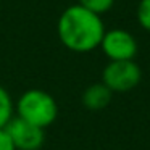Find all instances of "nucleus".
<instances>
[{
  "label": "nucleus",
  "instance_id": "obj_10",
  "mask_svg": "<svg viewBox=\"0 0 150 150\" xmlns=\"http://www.w3.org/2000/svg\"><path fill=\"white\" fill-rule=\"evenodd\" d=\"M0 150H16L5 129H0Z\"/></svg>",
  "mask_w": 150,
  "mask_h": 150
},
{
  "label": "nucleus",
  "instance_id": "obj_3",
  "mask_svg": "<svg viewBox=\"0 0 150 150\" xmlns=\"http://www.w3.org/2000/svg\"><path fill=\"white\" fill-rule=\"evenodd\" d=\"M140 79H142V71L134 60L110 62L102 73V82L111 92L132 91L139 86Z\"/></svg>",
  "mask_w": 150,
  "mask_h": 150
},
{
  "label": "nucleus",
  "instance_id": "obj_4",
  "mask_svg": "<svg viewBox=\"0 0 150 150\" xmlns=\"http://www.w3.org/2000/svg\"><path fill=\"white\" fill-rule=\"evenodd\" d=\"M103 53L110 62H124L134 60L137 55V42L131 33L124 29H111L105 31L103 39L100 42Z\"/></svg>",
  "mask_w": 150,
  "mask_h": 150
},
{
  "label": "nucleus",
  "instance_id": "obj_9",
  "mask_svg": "<svg viewBox=\"0 0 150 150\" xmlns=\"http://www.w3.org/2000/svg\"><path fill=\"white\" fill-rule=\"evenodd\" d=\"M137 21L145 31L150 33V0H140L137 7Z\"/></svg>",
  "mask_w": 150,
  "mask_h": 150
},
{
  "label": "nucleus",
  "instance_id": "obj_1",
  "mask_svg": "<svg viewBox=\"0 0 150 150\" xmlns=\"http://www.w3.org/2000/svg\"><path fill=\"white\" fill-rule=\"evenodd\" d=\"M57 33L60 42L68 50L86 53L100 47L105 26L100 15L92 13L91 10L78 4L68 7L60 15Z\"/></svg>",
  "mask_w": 150,
  "mask_h": 150
},
{
  "label": "nucleus",
  "instance_id": "obj_7",
  "mask_svg": "<svg viewBox=\"0 0 150 150\" xmlns=\"http://www.w3.org/2000/svg\"><path fill=\"white\" fill-rule=\"evenodd\" d=\"M13 100H11L10 94L7 92V89H4L0 86V129H5L10 120L13 118Z\"/></svg>",
  "mask_w": 150,
  "mask_h": 150
},
{
  "label": "nucleus",
  "instance_id": "obj_2",
  "mask_svg": "<svg viewBox=\"0 0 150 150\" xmlns=\"http://www.w3.org/2000/svg\"><path fill=\"white\" fill-rule=\"evenodd\" d=\"M16 116L37 127H49L58 116V105L55 98L45 91L29 89L16 102Z\"/></svg>",
  "mask_w": 150,
  "mask_h": 150
},
{
  "label": "nucleus",
  "instance_id": "obj_8",
  "mask_svg": "<svg viewBox=\"0 0 150 150\" xmlns=\"http://www.w3.org/2000/svg\"><path fill=\"white\" fill-rule=\"evenodd\" d=\"M115 0H79V5L87 10H91L95 15H103L113 7Z\"/></svg>",
  "mask_w": 150,
  "mask_h": 150
},
{
  "label": "nucleus",
  "instance_id": "obj_6",
  "mask_svg": "<svg viewBox=\"0 0 150 150\" xmlns=\"http://www.w3.org/2000/svg\"><path fill=\"white\" fill-rule=\"evenodd\" d=\"M111 94L113 92L103 84V82H97V84L89 86L82 94V105L91 111H98L108 107L111 100Z\"/></svg>",
  "mask_w": 150,
  "mask_h": 150
},
{
  "label": "nucleus",
  "instance_id": "obj_5",
  "mask_svg": "<svg viewBox=\"0 0 150 150\" xmlns=\"http://www.w3.org/2000/svg\"><path fill=\"white\" fill-rule=\"evenodd\" d=\"M16 150H39L45 142V132L42 127H37L28 121L13 116L5 126Z\"/></svg>",
  "mask_w": 150,
  "mask_h": 150
}]
</instances>
